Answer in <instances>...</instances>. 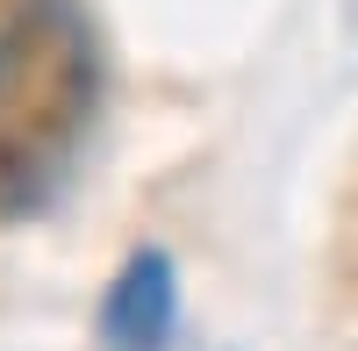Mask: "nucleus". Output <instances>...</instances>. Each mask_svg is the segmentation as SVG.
<instances>
[{
	"instance_id": "1",
	"label": "nucleus",
	"mask_w": 358,
	"mask_h": 351,
	"mask_svg": "<svg viewBox=\"0 0 358 351\" xmlns=\"http://www.w3.org/2000/svg\"><path fill=\"white\" fill-rule=\"evenodd\" d=\"M101 36L79 0H0V222L43 215L94 136Z\"/></svg>"
},
{
	"instance_id": "2",
	"label": "nucleus",
	"mask_w": 358,
	"mask_h": 351,
	"mask_svg": "<svg viewBox=\"0 0 358 351\" xmlns=\"http://www.w3.org/2000/svg\"><path fill=\"white\" fill-rule=\"evenodd\" d=\"M179 330V273L165 251H136L108 280L101 301V351H165Z\"/></svg>"
}]
</instances>
